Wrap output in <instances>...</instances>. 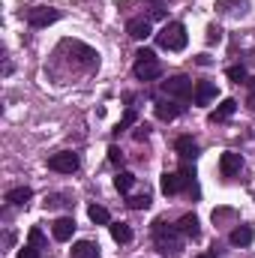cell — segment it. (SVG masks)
<instances>
[{
	"label": "cell",
	"instance_id": "1",
	"mask_svg": "<svg viewBox=\"0 0 255 258\" xmlns=\"http://www.w3.org/2000/svg\"><path fill=\"white\" fill-rule=\"evenodd\" d=\"M153 246L159 255H177L183 249V237L177 225H165V219L153 222Z\"/></svg>",
	"mask_w": 255,
	"mask_h": 258
},
{
	"label": "cell",
	"instance_id": "2",
	"mask_svg": "<svg viewBox=\"0 0 255 258\" xmlns=\"http://www.w3.org/2000/svg\"><path fill=\"white\" fill-rule=\"evenodd\" d=\"M156 42H159V48H165V51H183L186 42H189V36H186V27H183L180 21H168V24L156 33Z\"/></svg>",
	"mask_w": 255,
	"mask_h": 258
},
{
	"label": "cell",
	"instance_id": "3",
	"mask_svg": "<svg viewBox=\"0 0 255 258\" xmlns=\"http://www.w3.org/2000/svg\"><path fill=\"white\" fill-rule=\"evenodd\" d=\"M132 75H135L138 81H156V78L162 75V63L156 60V54H153L150 48H141V51L135 54V66H132Z\"/></svg>",
	"mask_w": 255,
	"mask_h": 258
},
{
	"label": "cell",
	"instance_id": "4",
	"mask_svg": "<svg viewBox=\"0 0 255 258\" xmlns=\"http://www.w3.org/2000/svg\"><path fill=\"white\" fill-rule=\"evenodd\" d=\"M162 93H165L168 99H177V102H189L192 96H195L192 81L186 75H171L168 81H162Z\"/></svg>",
	"mask_w": 255,
	"mask_h": 258
},
{
	"label": "cell",
	"instance_id": "5",
	"mask_svg": "<svg viewBox=\"0 0 255 258\" xmlns=\"http://www.w3.org/2000/svg\"><path fill=\"white\" fill-rule=\"evenodd\" d=\"M78 165H81V159L72 150H60V153H54L48 159V168L57 171V174H72V171H78Z\"/></svg>",
	"mask_w": 255,
	"mask_h": 258
},
{
	"label": "cell",
	"instance_id": "6",
	"mask_svg": "<svg viewBox=\"0 0 255 258\" xmlns=\"http://www.w3.org/2000/svg\"><path fill=\"white\" fill-rule=\"evenodd\" d=\"M24 18H27L30 27H48V24H54L60 18V12L51 9V6H33V9L24 12Z\"/></svg>",
	"mask_w": 255,
	"mask_h": 258
},
{
	"label": "cell",
	"instance_id": "7",
	"mask_svg": "<svg viewBox=\"0 0 255 258\" xmlns=\"http://www.w3.org/2000/svg\"><path fill=\"white\" fill-rule=\"evenodd\" d=\"M240 168H243V156H240L237 150H225V153L219 156V171H222V177H234V174H240Z\"/></svg>",
	"mask_w": 255,
	"mask_h": 258
},
{
	"label": "cell",
	"instance_id": "8",
	"mask_svg": "<svg viewBox=\"0 0 255 258\" xmlns=\"http://www.w3.org/2000/svg\"><path fill=\"white\" fill-rule=\"evenodd\" d=\"M183 108H186V105H183V102H177V99H156V117H159V120H165V123H168V120H174V117H180V114H183Z\"/></svg>",
	"mask_w": 255,
	"mask_h": 258
},
{
	"label": "cell",
	"instance_id": "9",
	"mask_svg": "<svg viewBox=\"0 0 255 258\" xmlns=\"http://www.w3.org/2000/svg\"><path fill=\"white\" fill-rule=\"evenodd\" d=\"M159 186H162V192L165 195H177V192H183V189H189V183L183 180L180 171H165L162 180H159Z\"/></svg>",
	"mask_w": 255,
	"mask_h": 258
},
{
	"label": "cell",
	"instance_id": "10",
	"mask_svg": "<svg viewBox=\"0 0 255 258\" xmlns=\"http://www.w3.org/2000/svg\"><path fill=\"white\" fill-rule=\"evenodd\" d=\"M174 150H177L180 162H189V159L198 156V144H195V138H192V135H180V138L174 141Z\"/></svg>",
	"mask_w": 255,
	"mask_h": 258
},
{
	"label": "cell",
	"instance_id": "11",
	"mask_svg": "<svg viewBox=\"0 0 255 258\" xmlns=\"http://www.w3.org/2000/svg\"><path fill=\"white\" fill-rule=\"evenodd\" d=\"M51 234H54V240L66 243V240L75 234V219H72V216H60V219H54V225H51Z\"/></svg>",
	"mask_w": 255,
	"mask_h": 258
},
{
	"label": "cell",
	"instance_id": "12",
	"mask_svg": "<svg viewBox=\"0 0 255 258\" xmlns=\"http://www.w3.org/2000/svg\"><path fill=\"white\" fill-rule=\"evenodd\" d=\"M126 33L132 39H147L153 30H150V18H129L126 21Z\"/></svg>",
	"mask_w": 255,
	"mask_h": 258
},
{
	"label": "cell",
	"instance_id": "13",
	"mask_svg": "<svg viewBox=\"0 0 255 258\" xmlns=\"http://www.w3.org/2000/svg\"><path fill=\"white\" fill-rule=\"evenodd\" d=\"M216 84L213 81H198L195 84V105H207V102H213L216 99Z\"/></svg>",
	"mask_w": 255,
	"mask_h": 258
},
{
	"label": "cell",
	"instance_id": "14",
	"mask_svg": "<svg viewBox=\"0 0 255 258\" xmlns=\"http://www.w3.org/2000/svg\"><path fill=\"white\" fill-rule=\"evenodd\" d=\"M234 111H237V99H222V105H219V108H213L207 120H210V123H222V120H228Z\"/></svg>",
	"mask_w": 255,
	"mask_h": 258
},
{
	"label": "cell",
	"instance_id": "15",
	"mask_svg": "<svg viewBox=\"0 0 255 258\" xmlns=\"http://www.w3.org/2000/svg\"><path fill=\"white\" fill-rule=\"evenodd\" d=\"M177 228H180L183 237H192V240L201 234V228H198V216H195V213H183V216L177 219Z\"/></svg>",
	"mask_w": 255,
	"mask_h": 258
},
{
	"label": "cell",
	"instance_id": "16",
	"mask_svg": "<svg viewBox=\"0 0 255 258\" xmlns=\"http://www.w3.org/2000/svg\"><path fill=\"white\" fill-rule=\"evenodd\" d=\"M30 198H33V189H30V186H15V189L6 192V201H9L12 207H27Z\"/></svg>",
	"mask_w": 255,
	"mask_h": 258
},
{
	"label": "cell",
	"instance_id": "17",
	"mask_svg": "<svg viewBox=\"0 0 255 258\" xmlns=\"http://www.w3.org/2000/svg\"><path fill=\"white\" fill-rule=\"evenodd\" d=\"M228 240H231V246H249L255 240V231L249 225H237V228L228 234Z\"/></svg>",
	"mask_w": 255,
	"mask_h": 258
},
{
	"label": "cell",
	"instance_id": "18",
	"mask_svg": "<svg viewBox=\"0 0 255 258\" xmlns=\"http://www.w3.org/2000/svg\"><path fill=\"white\" fill-rule=\"evenodd\" d=\"M72 258H99V243L93 240H78L72 246Z\"/></svg>",
	"mask_w": 255,
	"mask_h": 258
},
{
	"label": "cell",
	"instance_id": "19",
	"mask_svg": "<svg viewBox=\"0 0 255 258\" xmlns=\"http://www.w3.org/2000/svg\"><path fill=\"white\" fill-rule=\"evenodd\" d=\"M87 216H90V222H93V225H111L108 210H105V207H99V204H90V207H87Z\"/></svg>",
	"mask_w": 255,
	"mask_h": 258
},
{
	"label": "cell",
	"instance_id": "20",
	"mask_svg": "<svg viewBox=\"0 0 255 258\" xmlns=\"http://www.w3.org/2000/svg\"><path fill=\"white\" fill-rule=\"evenodd\" d=\"M108 228H111V237H114L117 243H129V240H132V228H129L126 222H111Z\"/></svg>",
	"mask_w": 255,
	"mask_h": 258
},
{
	"label": "cell",
	"instance_id": "21",
	"mask_svg": "<svg viewBox=\"0 0 255 258\" xmlns=\"http://www.w3.org/2000/svg\"><path fill=\"white\" fill-rule=\"evenodd\" d=\"M114 186H117V192L126 195L132 186H135V174H129V171H117V177H114Z\"/></svg>",
	"mask_w": 255,
	"mask_h": 258
},
{
	"label": "cell",
	"instance_id": "22",
	"mask_svg": "<svg viewBox=\"0 0 255 258\" xmlns=\"http://www.w3.org/2000/svg\"><path fill=\"white\" fill-rule=\"evenodd\" d=\"M225 75H228L234 84H240V81L246 84V81H249V78H246V66H243V63H240V66H228V72H225Z\"/></svg>",
	"mask_w": 255,
	"mask_h": 258
},
{
	"label": "cell",
	"instance_id": "23",
	"mask_svg": "<svg viewBox=\"0 0 255 258\" xmlns=\"http://www.w3.org/2000/svg\"><path fill=\"white\" fill-rule=\"evenodd\" d=\"M129 207H132V210H147V207H150V195L144 192V195H132V198H129Z\"/></svg>",
	"mask_w": 255,
	"mask_h": 258
},
{
	"label": "cell",
	"instance_id": "24",
	"mask_svg": "<svg viewBox=\"0 0 255 258\" xmlns=\"http://www.w3.org/2000/svg\"><path fill=\"white\" fill-rule=\"evenodd\" d=\"M135 120H138V114H135V108H126V114H123V120H120V123L114 126V132L120 135V132H123V129H126V126H132Z\"/></svg>",
	"mask_w": 255,
	"mask_h": 258
},
{
	"label": "cell",
	"instance_id": "25",
	"mask_svg": "<svg viewBox=\"0 0 255 258\" xmlns=\"http://www.w3.org/2000/svg\"><path fill=\"white\" fill-rule=\"evenodd\" d=\"M231 6H246V0H216V12H234Z\"/></svg>",
	"mask_w": 255,
	"mask_h": 258
},
{
	"label": "cell",
	"instance_id": "26",
	"mask_svg": "<svg viewBox=\"0 0 255 258\" xmlns=\"http://www.w3.org/2000/svg\"><path fill=\"white\" fill-rule=\"evenodd\" d=\"M108 162H111V165H123V150H120L117 144L108 147Z\"/></svg>",
	"mask_w": 255,
	"mask_h": 258
},
{
	"label": "cell",
	"instance_id": "27",
	"mask_svg": "<svg viewBox=\"0 0 255 258\" xmlns=\"http://www.w3.org/2000/svg\"><path fill=\"white\" fill-rule=\"evenodd\" d=\"M204 39H207V45L219 42V39H222V27H207V36H204Z\"/></svg>",
	"mask_w": 255,
	"mask_h": 258
},
{
	"label": "cell",
	"instance_id": "28",
	"mask_svg": "<svg viewBox=\"0 0 255 258\" xmlns=\"http://www.w3.org/2000/svg\"><path fill=\"white\" fill-rule=\"evenodd\" d=\"M30 243H33V246H39V249H42V246H45V234H42V231H39V228H30Z\"/></svg>",
	"mask_w": 255,
	"mask_h": 258
},
{
	"label": "cell",
	"instance_id": "29",
	"mask_svg": "<svg viewBox=\"0 0 255 258\" xmlns=\"http://www.w3.org/2000/svg\"><path fill=\"white\" fill-rule=\"evenodd\" d=\"M18 258H39V246H33V243H27L21 252H18Z\"/></svg>",
	"mask_w": 255,
	"mask_h": 258
},
{
	"label": "cell",
	"instance_id": "30",
	"mask_svg": "<svg viewBox=\"0 0 255 258\" xmlns=\"http://www.w3.org/2000/svg\"><path fill=\"white\" fill-rule=\"evenodd\" d=\"M246 84H249V96H246V105H249V108L255 111V78H249Z\"/></svg>",
	"mask_w": 255,
	"mask_h": 258
},
{
	"label": "cell",
	"instance_id": "31",
	"mask_svg": "<svg viewBox=\"0 0 255 258\" xmlns=\"http://www.w3.org/2000/svg\"><path fill=\"white\" fill-rule=\"evenodd\" d=\"M147 135H150V126H147V123L135 129V141H147Z\"/></svg>",
	"mask_w": 255,
	"mask_h": 258
},
{
	"label": "cell",
	"instance_id": "32",
	"mask_svg": "<svg viewBox=\"0 0 255 258\" xmlns=\"http://www.w3.org/2000/svg\"><path fill=\"white\" fill-rule=\"evenodd\" d=\"M150 18H156V21H159V18H165V9H153V12H150Z\"/></svg>",
	"mask_w": 255,
	"mask_h": 258
},
{
	"label": "cell",
	"instance_id": "33",
	"mask_svg": "<svg viewBox=\"0 0 255 258\" xmlns=\"http://www.w3.org/2000/svg\"><path fill=\"white\" fill-rule=\"evenodd\" d=\"M147 3H162V0H147Z\"/></svg>",
	"mask_w": 255,
	"mask_h": 258
},
{
	"label": "cell",
	"instance_id": "34",
	"mask_svg": "<svg viewBox=\"0 0 255 258\" xmlns=\"http://www.w3.org/2000/svg\"><path fill=\"white\" fill-rule=\"evenodd\" d=\"M195 258H210V255H195Z\"/></svg>",
	"mask_w": 255,
	"mask_h": 258
}]
</instances>
